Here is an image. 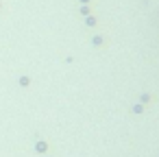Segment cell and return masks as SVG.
<instances>
[{
	"label": "cell",
	"mask_w": 159,
	"mask_h": 157,
	"mask_svg": "<svg viewBox=\"0 0 159 157\" xmlns=\"http://www.w3.org/2000/svg\"><path fill=\"white\" fill-rule=\"evenodd\" d=\"M142 111H144V105H135L133 107V113H142Z\"/></svg>",
	"instance_id": "obj_6"
},
{
	"label": "cell",
	"mask_w": 159,
	"mask_h": 157,
	"mask_svg": "<svg viewBox=\"0 0 159 157\" xmlns=\"http://www.w3.org/2000/svg\"><path fill=\"white\" fill-rule=\"evenodd\" d=\"M92 44H94V46H100V44H102V35H96V37L92 39Z\"/></svg>",
	"instance_id": "obj_4"
},
{
	"label": "cell",
	"mask_w": 159,
	"mask_h": 157,
	"mask_svg": "<svg viewBox=\"0 0 159 157\" xmlns=\"http://www.w3.org/2000/svg\"><path fill=\"white\" fill-rule=\"evenodd\" d=\"M79 2H81V5H87V2H89V0H79Z\"/></svg>",
	"instance_id": "obj_8"
},
{
	"label": "cell",
	"mask_w": 159,
	"mask_h": 157,
	"mask_svg": "<svg viewBox=\"0 0 159 157\" xmlns=\"http://www.w3.org/2000/svg\"><path fill=\"white\" fill-rule=\"evenodd\" d=\"M35 150H37V153H46V150H48V144H46L44 140H39V142L35 144Z\"/></svg>",
	"instance_id": "obj_1"
},
{
	"label": "cell",
	"mask_w": 159,
	"mask_h": 157,
	"mask_svg": "<svg viewBox=\"0 0 159 157\" xmlns=\"http://www.w3.org/2000/svg\"><path fill=\"white\" fill-rule=\"evenodd\" d=\"M139 100H142V103H148V100H150V96H148V94H142V98H139Z\"/></svg>",
	"instance_id": "obj_7"
},
{
	"label": "cell",
	"mask_w": 159,
	"mask_h": 157,
	"mask_svg": "<svg viewBox=\"0 0 159 157\" xmlns=\"http://www.w3.org/2000/svg\"><path fill=\"white\" fill-rule=\"evenodd\" d=\"M20 85H22V87H29V85H31V79H29V76H22V79H20Z\"/></svg>",
	"instance_id": "obj_3"
},
{
	"label": "cell",
	"mask_w": 159,
	"mask_h": 157,
	"mask_svg": "<svg viewBox=\"0 0 159 157\" xmlns=\"http://www.w3.org/2000/svg\"><path fill=\"white\" fill-rule=\"evenodd\" d=\"M85 24H87V26H96V18H94V16H87V18H85Z\"/></svg>",
	"instance_id": "obj_2"
},
{
	"label": "cell",
	"mask_w": 159,
	"mask_h": 157,
	"mask_svg": "<svg viewBox=\"0 0 159 157\" xmlns=\"http://www.w3.org/2000/svg\"><path fill=\"white\" fill-rule=\"evenodd\" d=\"M81 16H85V18L89 16V7H87V5H83V7H81Z\"/></svg>",
	"instance_id": "obj_5"
}]
</instances>
